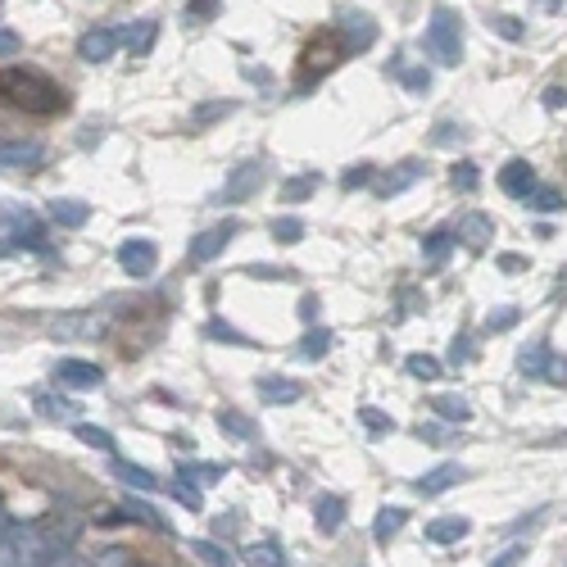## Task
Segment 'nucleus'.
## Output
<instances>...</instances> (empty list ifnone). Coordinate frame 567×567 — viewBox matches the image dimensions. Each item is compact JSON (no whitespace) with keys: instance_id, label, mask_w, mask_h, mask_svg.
<instances>
[{"instance_id":"1","label":"nucleus","mask_w":567,"mask_h":567,"mask_svg":"<svg viewBox=\"0 0 567 567\" xmlns=\"http://www.w3.org/2000/svg\"><path fill=\"white\" fill-rule=\"evenodd\" d=\"M0 96L10 100V105L28 109V114H64L69 109V96H64V87H55V82L46 78V73L37 69H5L0 73Z\"/></svg>"},{"instance_id":"2","label":"nucleus","mask_w":567,"mask_h":567,"mask_svg":"<svg viewBox=\"0 0 567 567\" xmlns=\"http://www.w3.org/2000/svg\"><path fill=\"white\" fill-rule=\"evenodd\" d=\"M55 554V540L37 527L0 531V567H46Z\"/></svg>"},{"instance_id":"3","label":"nucleus","mask_w":567,"mask_h":567,"mask_svg":"<svg viewBox=\"0 0 567 567\" xmlns=\"http://www.w3.org/2000/svg\"><path fill=\"white\" fill-rule=\"evenodd\" d=\"M427 50L436 64L454 69L463 59V19L450 10V5H436L431 10V23H427Z\"/></svg>"},{"instance_id":"4","label":"nucleus","mask_w":567,"mask_h":567,"mask_svg":"<svg viewBox=\"0 0 567 567\" xmlns=\"http://www.w3.org/2000/svg\"><path fill=\"white\" fill-rule=\"evenodd\" d=\"M155 264H159V250L150 236H128V241L118 245V268L128 277H137V282L155 273Z\"/></svg>"},{"instance_id":"5","label":"nucleus","mask_w":567,"mask_h":567,"mask_svg":"<svg viewBox=\"0 0 567 567\" xmlns=\"http://www.w3.org/2000/svg\"><path fill=\"white\" fill-rule=\"evenodd\" d=\"M232 236H241V223H236V218H223L218 227L200 232L196 241H191V250H186V255H191V264H209V259H218L227 245H232Z\"/></svg>"},{"instance_id":"6","label":"nucleus","mask_w":567,"mask_h":567,"mask_svg":"<svg viewBox=\"0 0 567 567\" xmlns=\"http://www.w3.org/2000/svg\"><path fill=\"white\" fill-rule=\"evenodd\" d=\"M336 37H341L345 55H363V50L372 46V37H377V23H372L363 10H350V14H341V23H336Z\"/></svg>"},{"instance_id":"7","label":"nucleus","mask_w":567,"mask_h":567,"mask_svg":"<svg viewBox=\"0 0 567 567\" xmlns=\"http://www.w3.org/2000/svg\"><path fill=\"white\" fill-rule=\"evenodd\" d=\"M55 382L73 386V391H96V386L105 382V368H100V363H87V359H59Z\"/></svg>"},{"instance_id":"8","label":"nucleus","mask_w":567,"mask_h":567,"mask_svg":"<svg viewBox=\"0 0 567 567\" xmlns=\"http://www.w3.org/2000/svg\"><path fill=\"white\" fill-rule=\"evenodd\" d=\"M41 164H46V146L41 141H0V168L28 173V168H41Z\"/></svg>"},{"instance_id":"9","label":"nucleus","mask_w":567,"mask_h":567,"mask_svg":"<svg viewBox=\"0 0 567 567\" xmlns=\"http://www.w3.org/2000/svg\"><path fill=\"white\" fill-rule=\"evenodd\" d=\"M118 41H123V32H114V28H91V32H82V41H78V59H87V64H105L109 55L118 50Z\"/></svg>"},{"instance_id":"10","label":"nucleus","mask_w":567,"mask_h":567,"mask_svg":"<svg viewBox=\"0 0 567 567\" xmlns=\"http://www.w3.org/2000/svg\"><path fill=\"white\" fill-rule=\"evenodd\" d=\"M499 186H504L509 196H522V200H527L531 191H536V168H531L527 159H509V164L499 168Z\"/></svg>"},{"instance_id":"11","label":"nucleus","mask_w":567,"mask_h":567,"mask_svg":"<svg viewBox=\"0 0 567 567\" xmlns=\"http://www.w3.org/2000/svg\"><path fill=\"white\" fill-rule=\"evenodd\" d=\"M427 173V168L418 164V159H404V164H395V173H386V177H377V196H400V191H409L413 182H418V177Z\"/></svg>"},{"instance_id":"12","label":"nucleus","mask_w":567,"mask_h":567,"mask_svg":"<svg viewBox=\"0 0 567 567\" xmlns=\"http://www.w3.org/2000/svg\"><path fill=\"white\" fill-rule=\"evenodd\" d=\"M259 182H264V168L255 164V159H245V164H236V173H232V182H227V191L218 200H236V196H255L259 191Z\"/></svg>"},{"instance_id":"13","label":"nucleus","mask_w":567,"mask_h":567,"mask_svg":"<svg viewBox=\"0 0 567 567\" xmlns=\"http://www.w3.org/2000/svg\"><path fill=\"white\" fill-rule=\"evenodd\" d=\"M463 477H468V472H463L459 463H440V468H431L427 477H418V495H422V499H431V495H440V490L459 486Z\"/></svg>"},{"instance_id":"14","label":"nucleus","mask_w":567,"mask_h":567,"mask_svg":"<svg viewBox=\"0 0 567 567\" xmlns=\"http://www.w3.org/2000/svg\"><path fill=\"white\" fill-rule=\"evenodd\" d=\"M32 409H37V418H46V422H82V409L73 400H64V395H37Z\"/></svg>"},{"instance_id":"15","label":"nucleus","mask_w":567,"mask_h":567,"mask_svg":"<svg viewBox=\"0 0 567 567\" xmlns=\"http://www.w3.org/2000/svg\"><path fill=\"white\" fill-rule=\"evenodd\" d=\"M304 395L300 382H291V377H259V400L264 404H295Z\"/></svg>"},{"instance_id":"16","label":"nucleus","mask_w":567,"mask_h":567,"mask_svg":"<svg viewBox=\"0 0 567 567\" xmlns=\"http://www.w3.org/2000/svg\"><path fill=\"white\" fill-rule=\"evenodd\" d=\"M313 522H318V531H323V536L341 531V522H345V499H341V495H318V504H313Z\"/></svg>"},{"instance_id":"17","label":"nucleus","mask_w":567,"mask_h":567,"mask_svg":"<svg viewBox=\"0 0 567 567\" xmlns=\"http://www.w3.org/2000/svg\"><path fill=\"white\" fill-rule=\"evenodd\" d=\"M468 531H472L468 518H436V522H427V540H431V545H454V540H463Z\"/></svg>"},{"instance_id":"18","label":"nucleus","mask_w":567,"mask_h":567,"mask_svg":"<svg viewBox=\"0 0 567 567\" xmlns=\"http://www.w3.org/2000/svg\"><path fill=\"white\" fill-rule=\"evenodd\" d=\"M155 37H159V23L155 19H141L137 23V28H128V32H123V41H128V50H132V55H150V46H155Z\"/></svg>"},{"instance_id":"19","label":"nucleus","mask_w":567,"mask_h":567,"mask_svg":"<svg viewBox=\"0 0 567 567\" xmlns=\"http://www.w3.org/2000/svg\"><path fill=\"white\" fill-rule=\"evenodd\" d=\"M459 241H468V245H486V241H495V223H490L486 214H468L459 223Z\"/></svg>"},{"instance_id":"20","label":"nucleus","mask_w":567,"mask_h":567,"mask_svg":"<svg viewBox=\"0 0 567 567\" xmlns=\"http://www.w3.org/2000/svg\"><path fill=\"white\" fill-rule=\"evenodd\" d=\"M50 218H55L59 227H82L91 218V209L82 205V200H55V205H50Z\"/></svg>"},{"instance_id":"21","label":"nucleus","mask_w":567,"mask_h":567,"mask_svg":"<svg viewBox=\"0 0 567 567\" xmlns=\"http://www.w3.org/2000/svg\"><path fill=\"white\" fill-rule=\"evenodd\" d=\"M404 522H409V509H395V504H391V509H382L377 518H372V536H377V540L386 545V540H391L395 531L404 527Z\"/></svg>"},{"instance_id":"22","label":"nucleus","mask_w":567,"mask_h":567,"mask_svg":"<svg viewBox=\"0 0 567 567\" xmlns=\"http://www.w3.org/2000/svg\"><path fill=\"white\" fill-rule=\"evenodd\" d=\"M318 186H323V177L318 173H300V177H291V182L282 186V200L286 205H300V200H309Z\"/></svg>"},{"instance_id":"23","label":"nucleus","mask_w":567,"mask_h":567,"mask_svg":"<svg viewBox=\"0 0 567 567\" xmlns=\"http://www.w3.org/2000/svg\"><path fill=\"white\" fill-rule=\"evenodd\" d=\"M549 359H554V354H549V345H527V350H522L518 354V368L522 372H527V377H545V372H549Z\"/></svg>"},{"instance_id":"24","label":"nucleus","mask_w":567,"mask_h":567,"mask_svg":"<svg viewBox=\"0 0 567 567\" xmlns=\"http://www.w3.org/2000/svg\"><path fill=\"white\" fill-rule=\"evenodd\" d=\"M114 477H118V481H128V486H137V490H155V486H159L155 472L137 468V463H128V459H114Z\"/></svg>"},{"instance_id":"25","label":"nucleus","mask_w":567,"mask_h":567,"mask_svg":"<svg viewBox=\"0 0 567 567\" xmlns=\"http://www.w3.org/2000/svg\"><path fill=\"white\" fill-rule=\"evenodd\" d=\"M241 558H245L250 567H286V558H282V549H277V540H264V545H250Z\"/></svg>"},{"instance_id":"26","label":"nucleus","mask_w":567,"mask_h":567,"mask_svg":"<svg viewBox=\"0 0 567 567\" xmlns=\"http://www.w3.org/2000/svg\"><path fill=\"white\" fill-rule=\"evenodd\" d=\"M327 350H332V332H327V327H313V332L300 341V359H309V363H318Z\"/></svg>"},{"instance_id":"27","label":"nucleus","mask_w":567,"mask_h":567,"mask_svg":"<svg viewBox=\"0 0 567 567\" xmlns=\"http://www.w3.org/2000/svg\"><path fill=\"white\" fill-rule=\"evenodd\" d=\"M218 422H223V431H227V436H236V440H255L259 436L255 422L245 418V413H236V409H223V413H218Z\"/></svg>"},{"instance_id":"28","label":"nucleus","mask_w":567,"mask_h":567,"mask_svg":"<svg viewBox=\"0 0 567 567\" xmlns=\"http://www.w3.org/2000/svg\"><path fill=\"white\" fill-rule=\"evenodd\" d=\"M431 409L440 413V418H450V422H468L472 409L459 400V395H431Z\"/></svg>"},{"instance_id":"29","label":"nucleus","mask_w":567,"mask_h":567,"mask_svg":"<svg viewBox=\"0 0 567 567\" xmlns=\"http://www.w3.org/2000/svg\"><path fill=\"white\" fill-rule=\"evenodd\" d=\"M236 109V100H209V105H196V114H191V123L196 128H209V123H218V118H227Z\"/></svg>"},{"instance_id":"30","label":"nucleus","mask_w":567,"mask_h":567,"mask_svg":"<svg viewBox=\"0 0 567 567\" xmlns=\"http://www.w3.org/2000/svg\"><path fill=\"white\" fill-rule=\"evenodd\" d=\"M273 241L277 245H300L304 241V223L300 218H273Z\"/></svg>"},{"instance_id":"31","label":"nucleus","mask_w":567,"mask_h":567,"mask_svg":"<svg viewBox=\"0 0 567 567\" xmlns=\"http://www.w3.org/2000/svg\"><path fill=\"white\" fill-rule=\"evenodd\" d=\"M191 549H196V558H200L205 567H232V554H227L223 545H214V540H196Z\"/></svg>"},{"instance_id":"32","label":"nucleus","mask_w":567,"mask_h":567,"mask_svg":"<svg viewBox=\"0 0 567 567\" xmlns=\"http://www.w3.org/2000/svg\"><path fill=\"white\" fill-rule=\"evenodd\" d=\"M359 422H363V431H372V436H386V431L395 427V418H391V413L372 409V404H363V409H359Z\"/></svg>"},{"instance_id":"33","label":"nucleus","mask_w":567,"mask_h":567,"mask_svg":"<svg viewBox=\"0 0 567 567\" xmlns=\"http://www.w3.org/2000/svg\"><path fill=\"white\" fill-rule=\"evenodd\" d=\"M73 431H78V440H82V445H96V450L114 454V436H109V431L91 427V422H73Z\"/></svg>"},{"instance_id":"34","label":"nucleus","mask_w":567,"mask_h":567,"mask_svg":"<svg viewBox=\"0 0 567 567\" xmlns=\"http://www.w3.org/2000/svg\"><path fill=\"white\" fill-rule=\"evenodd\" d=\"M205 336H209V341H232V345H241V350H250V345H255V341H250V336L232 332V327H227V323H218V318H209Z\"/></svg>"},{"instance_id":"35","label":"nucleus","mask_w":567,"mask_h":567,"mask_svg":"<svg viewBox=\"0 0 567 567\" xmlns=\"http://www.w3.org/2000/svg\"><path fill=\"white\" fill-rule=\"evenodd\" d=\"M128 518H137V522H146V527H150V531H164V518H159V513H155V509H150L146 499H132V495H128Z\"/></svg>"},{"instance_id":"36","label":"nucleus","mask_w":567,"mask_h":567,"mask_svg":"<svg viewBox=\"0 0 567 567\" xmlns=\"http://www.w3.org/2000/svg\"><path fill=\"white\" fill-rule=\"evenodd\" d=\"M368 182H372V164H350V168L341 173V186H345V191H363Z\"/></svg>"},{"instance_id":"37","label":"nucleus","mask_w":567,"mask_h":567,"mask_svg":"<svg viewBox=\"0 0 567 567\" xmlns=\"http://www.w3.org/2000/svg\"><path fill=\"white\" fill-rule=\"evenodd\" d=\"M527 205L536 209V214H558V209H563V196H558V191H531Z\"/></svg>"},{"instance_id":"38","label":"nucleus","mask_w":567,"mask_h":567,"mask_svg":"<svg viewBox=\"0 0 567 567\" xmlns=\"http://www.w3.org/2000/svg\"><path fill=\"white\" fill-rule=\"evenodd\" d=\"M177 477H182V481H205V486H214V481L223 477V468H200V463H182V468H177Z\"/></svg>"},{"instance_id":"39","label":"nucleus","mask_w":567,"mask_h":567,"mask_svg":"<svg viewBox=\"0 0 567 567\" xmlns=\"http://www.w3.org/2000/svg\"><path fill=\"white\" fill-rule=\"evenodd\" d=\"M404 368H409L413 377H422V382H436V377H440V363H436V359H427V354H413V359L404 363Z\"/></svg>"},{"instance_id":"40","label":"nucleus","mask_w":567,"mask_h":567,"mask_svg":"<svg viewBox=\"0 0 567 567\" xmlns=\"http://www.w3.org/2000/svg\"><path fill=\"white\" fill-rule=\"evenodd\" d=\"M245 277H259V282H291V268H268V264H245Z\"/></svg>"},{"instance_id":"41","label":"nucleus","mask_w":567,"mask_h":567,"mask_svg":"<svg viewBox=\"0 0 567 567\" xmlns=\"http://www.w3.org/2000/svg\"><path fill=\"white\" fill-rule=\"evenodd\" d=\"M454 186H459L463 196H468V191H477V164H468V159H463V164H454Z\"/></svg>"},{"instance_id":"42","label":"nucleus","mask_w":567,"mask_h":567,"mask_svg":"<svg viewBox=\"0 0 567 567\" xmlns=\"http://www.w3.org/2000/svg\"><path fill=\"white\" fill-rule=\"evenodd\" d=\"M513 323H518V309H513V304H504V309H495V313H490V318H486V327H490V332H509Z\"/></svg>"},{"instance_id":"43","label":"nucleus","mask_w":567,"mask_h":567,"mask_svg":"<svg viewBox=\"0 0 567 567\" xmlns=\"http://www.w3.org/2000/svg\"><path fill=\"white\" fill-rule=\"evenodd\" d=\"M450 241H454L450 232H431L427 241H422V255H427V259H440L445 250H450Z\"/></svg>"},{"instance_id":"44","label":"nucleus","mask_w":567,"mask_h":567,"mask_svg":"<svg viewBox=\"0 0 567 567\" xmlns=\"http://www.w3.org/2000/svg\"><path fill=\"white\" fill-rule=\"evenodd\" d=\"M218 10H223V0H191V5H186V19H214Z\"/></svg>"},{"instance_id":"45","label":"nucleus","mask_w":567,"mask_h":567,"mask_svg":"<svg viewBox=\"0 0 567 567\" xmlns=\"http://www.w3.org/2000/svg\"><path fill=\"white\" fill-rule=\"evenodd\" d=\"M395 73H400V82H404L409 91H427V87H431V73H427V69H409V73L395 69Z\"/></svg>"},{"instance_id":"46","label":"nucleus","mask_w":567,"mask_h":567,"mask_svg":"<svg viewBox=\"0 0 567 567\" xmlns=\"http://www.w3.org/2000/svg\"><path fill=\"white\" fill-rule=\"evenodd\" d=\"M495 32H499L504 41H522V23L513 19V14H499V19H495Z\"/></svg>"},{"instance_id":"47","label":"nucleus","mask_w":567,"mask_h":567,"mask_svg":"<svg viewBox=\"0 0 567 567\" xmlns=\"http://www.w3.org/2000/svg\"><path fill=\"white\" fill-rule=\"evenodd\" d=\"M173 495H177V504H182V509H200V495H196V490H191V486H186L182 477L173 481Z\"/></svg>"},{"instance_id":"48","label":"nucleus","mask_w":567,"mask_h":567,"mask_svg":"<svg viewBox=\"0 0 567 567\" xmlns=\"http://www.w3.org/2000/svg\"><path fill=\"white\" fill-rule=\"evenodd\" d=\"M459 137H463V132L454 128V123H436V137H431V141H436V146H454Z\"/></svg>"},{"instance_id":"49","label":"nucleus","mask_w":567,"mask_h":567,"mask_svg":"<svg viewBox=\"0 0 567 567\" xmlns=\"http://www.w3.org/2000/svg\"><path fill=\"white\" fill-rule=\"evenodd\" d=\"M19 32H10V28H0V55H19Z\"/></svg>"},{"instance_id":"50","label":"nucleus","mask_w":567,"mask_h":567,"mask_svg":"<svg viewBox=\"0 0 567 567\" xmlns=\"http://www.w3.org/2000/svg\"><path fill=\"white\" fill-rule=\"evenodd\" d=\"M522 558H527V549H522V545H513L509 554H499V558H495V563H490V567H518Z\"/></svg>"},{"instance_id":"51","label":"nucleus","mask_w":567,"mask_h":567,"mask_svg":"<svg viewBox=\"0 0 567 567\" xmlns=\"http://www.w3.org/2000/svg\"><path fill=\"white\" fill-rule=\"evenodd\" d=\"M545 382H567V363H563V359H549Z\"/></svg>"},{"instance_id":"52","label":"nucleus","mask_w":567,"mask_h":567,"mask_svg":"<svg viewBox=\"0 0 567 567\" xmlns=\"http://www.w3.org/2000/svg\"><path fill=\"white\" fill-rule=\"evenodd\" d=\"M300 318L313 327V318H318V300H313V295H304V300H300Z\"/></svg>"},{"instance_id":"53","label":"nucleus","mask_w":567,"mask_h":567,"mask_svg":"<svg viewBox=\"0 0 567 567\" xmlns=\"http://www.w3.org/2000/svg\"><path fill=\"white\" fill-rule=\"evenodd\" d=\"M545 105H549V109H563V105H567V91H563V87H549V91H545Z\"/></svg>"},{"instance_id":"54","label":"nucleus","mask_w":567,"mask_h":567,"mask_svg":"<svg viewBox=\"0 0 567 567\" xmlns=\"http://www.w3.org/2000/svg\"><path fill=\"white\" fill-rule=\"evenodd\" d=\"M499 268H504V273H522V268H527V259H518V255H499Z\"/></svg>"},{"instance_id":"55","label":"nucleus","mask_w":567,"mask_h":567,"mask_svg":"<svg viewBox=\"0 0 567 567\" xmlns=\"http://www.w3.org/2000/svg\"><path fill=\"white\" fill-rule=\"evenodd\" d=\"M50 567H91V563H82V558H55Z\"/></svg>"},{"instance_id":"56","label":"nucleus","mask_w":567,"mask_h":567,"mask_svg":"<svg viewBox=\"0 0 567 567\" xmlns=\"http://www.w3.org/2000/svg\"><path fill=\"white\" fill-rule=\"evenodd\" d=\"M540 5H545V10H554V5H558V0H540Z\"/></svg>"}]
</instances>
